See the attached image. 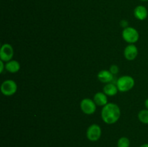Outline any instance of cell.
<instances>
[{"mask_svg": "<svg viewBox=\"0 0 148 147\" xmlns=\"http://www.w3.org/2000/svg\"><path fill=\"white\" fill-rule=\"evenodd\" d=\"M121 117V110L115 103L109 102L101 110V118L106 124H114Z\"/></svg>", "mask_w": 148, "mask_h": 147, "instance_id": "cell-1", "label": "cell"}, {"mask_svg": "<svg viewBox=\"0 0 148 147\" xmlns=\"http://www.w3.org/2000/svg\"><path fill=\"white\" fill-rule=\"evenodd\" d=\"M117 87H118L119 92H127L131 90L134 87L135 84L134 78L131 76H122L119 78L116 82Z\"/></svg>", "mask_w": 148, "mask_h": 147, "instance_id": "cell-2", "label": "cell"}, {"mask_svg": "<svg viewBox=\"0 0 148 147\" xmlns=\"http://www.w3.org/2000/svg\"><path fill=\"white\" fill-rule=\"evenodd\" d=\"M122 37L127 43L134 44L137 43L140 38L139 32L132 27H127L122 31Z\"/></svg>", "mask_w": 148, "mask_h": 147, "instance_id": "cell-3", "label": "cell"}, {"mask_svg": "<svg viewBox=\"0 0 148 147\" xmlns=\"http://www.w3.org/2000/svg\"><path fill=\"white\" fill-rule=\"evenodd\" d=\"M17 90V84L12 79H7V80L4 81L1 85V92L4 96H12L16 93Z\"/></svg>", "mask_w": 148, "mask_h": 147, "instance_id": "cell-4", "label": "cell"}, {"mask_svg": "<svg viewBox=\"0 0 148 147\" xmlns=\"http://www.w3.org/2000/svg\"><path fill=\"white\" fill-rule=\"evenodd\" d=\"M102 130L98 124H92L88 128L86 131L87 138L90 141L95 142L101 138Z\"/></svg>", "mask_w": 148, "mask_h": 147, "instance_id": "cell-5", "label": "cell"}, {"mask_svg": "<svg viewBox=\"0 0 148 147\" xmlns=\"http://www.w3.org/2000/svg\"><path fill=\"white\" fill-rule=\"evenodd\" d=\"M96 104L93 99L90 98H85L80 102V108L82 112L86 115H90L95 113L96 110Z\"/></svg>", "mask_w": 148, "mask_h": 147, "instance_id": "cell-6", "label": "cell"}, {"mask_svg": "<svg viewBox=\"0 0 148 147\" xmlns=\"http://www.w3.org/2000/svg\"><path fill=\"white\" fill-rule=\"evenodd\" d=\"M14 50L12 46L9 43H4L0 49V59L4 62H8L12 59Z\"/></svg>", "mask_w": 148, "mask_h": 147, "instance_id": "cell-7", "label": "cell"}, {"mask_svg": "<svg viewBox=\"0 0 148 147\" xmlns=\"http://www.w3.org/2000/svg\"><path fill=\"white\" fill-rule=\"evenodd\" d=\"M138 55V48L134 44H130L125 48L124 51V56L128 61H133L137 58Z\"/></svg>", "mask_w": 148, "mask_h": 147, "instance_id": "cell-8", "label": "cell"}, {"mask_svg": "<svg viewBox=\"0 0 148 147\" xmlns=\"http://www.w3.org/2000/svg\"><path fill=\"white\" fill-rule=\"evenodd\" d=\"M134 15L137 20H145L148 16V11L145 6L138 5L134 8Z\"/></svg>", "mask_w": 148, "mask_h": 147, "instance_id": "cell-9", "label": "cell"}, {"mask_svg": "<svg viewBox=\"0 0 148 147\" xmlns=\"http://www.w3.org/2000/svg\"><path fill=\"white\" fill-rule=\"evenodd\" d=\"M98 79L103 83H111L114 79V74L109 70H102L98 74Z\"/></svg>", "mask_w": 148, "mask_h": 147, "instance_id": "cell-10", "label": "cell"}, {"mask_svg": "<svg viewBox=\"0 0 148 147\" xmlns=\"http://www.w3.org/2000/svg\"><path fill=\"white\" fill-rule=\"evenodd\" d=\"M93 100L96 105L98 106H105L108 103V96L104 93L103 92H98L94 95Z\"/></svg>", "mask_w": 148, "mask_h": 147, "instance_id": "cell-11", "label": "cell"}, {"mask_svg": "<svg viewBox=\"0 0 148 147\" xmlns=\"http://www.w3.org/2000/svg\"><path fill=\"white\" fill-rule=\"evenodd\" d=\"M103 92L107 96L113 97L118 93L119 89L116 84L111 82V83L106 84L103 86Z\"/></svg>", "mask_w": 148, "mask_h": 147, "instance_id": "cell-12", "label": "cell"}, {"mask_svg": "<svg viewBox=\"0 0 148 147\" xmlns=\"http://www.w3.org/2000/svg\"><path fill=\"white\" fill-rule=\"evenodd\" d=\"M5 69L10 73L15 74L20 71V64L17 61L11 60L8 62H6Z\"/></svg>", "mask_w": 148, "mask_h": 147, "instance_id": "cell-13", "label": "cell"}, {"mask_svg": "<svg viewBox=\"0 0 148 147\" xmlns=\"http://www.w3.org/2000/svg\"><path fill=\"white\" fill-rule=\"evenodd\" d=\"M138 119L144 124H148V110L143 109L138 113Z\"/></svg>", "mask_w": 148, "mask_h": 147, "instance_id": "cell-14", "label": "cell"}, {"mask_svg": "<svg viewBox=\"0 0 148 147\" xmlns=\"http://www.w3.org/2000/svg\"><path fill=\"white\" fill-rule=\"evenodd\" d=\"M130 141L127 137H121L117 141V147H130Z\"/></svg>", "mask_w": 148, "mask_h": 147, "instance_id": "cell-15", "label": "cell"}, {"mask_svg": "<svg viewBox=\"0 0 148 147\" xmlns=\"http://www.w3.org/2000/svg\"><path fill=\"white\" fill-rule=\"evenodd\" d=\"M109 71L111 72V74L114 75L117 74L119 71V66H116V65H112V66L110 67Z\"/></svg>", "mask_w": 148, "mask_h": 147, "instance_id": "cell-16", "label": "cell"}, {"mask_svg": "<svg viewBox=\"0 0 148 147\" xmlns=\"http://www.w3.org/2000/svg\"><path fill=\"white\" fill-rule=\"evenodd\" d=\"M120 25L123 27V28H126V27H129L128 26V22L125 20H123L120 22Z\"/></svg>", "mask_w": 148, "mask_h": 147, "instance_id": "cell-17", "label": "cell"}, {"mask_svg": "<svg viewBox=\"0 0 148 147\" xmlns=\"http://www.w3.org/2000/svg\"><path fill=\"white\" fill-rule=\"evenodd\" d=\"M0 73L2 74L4 70L5 69V65H4V62L3 61H0Z\"/></svg>", "mask_w": 148, "mask_h": 147, "instance_id": "cell-18", "label": "cell"}, {"mask_svg": "<svg viewBox=\"0 0 148 147\" xmlns=\"http://www.w3.org/2000/svg\"><path fill=\"white\" fill-rule=\"evenodd\" d=\"M145 106L146 109L148 110V98L145 101Z\"/></svg>", "mask_w": 148, "mask_h": 147, "instance_id": "cell-19", "label": "cell"}, {"mask_svg": "<svg viewBox=\"0 0 148 147\" xmlns=\"http://www.w3.org/2000/svg\"><path fill=\"white\" fill-rule=\"evenodd\" d=\"M140 147H148V144H144L140 146Z\"/></svg>", "mask_w": 148, "mask_h": 147, "instance_id": "cell-20", "label": "cell"}, {"mask_svg": "<svg viewBox=\"0 0 148 147\" xmlns=\"http://www.w3.org/2000/svg\"><path fill=\"white\" fill-rule=\"evenodd\" d=\"M140 1H148V0H140Z\"/></svg>", "mask_w": 148, "mask_h": 147, "instance_id": "cell-21", "label": "cell"}]
</instances>
